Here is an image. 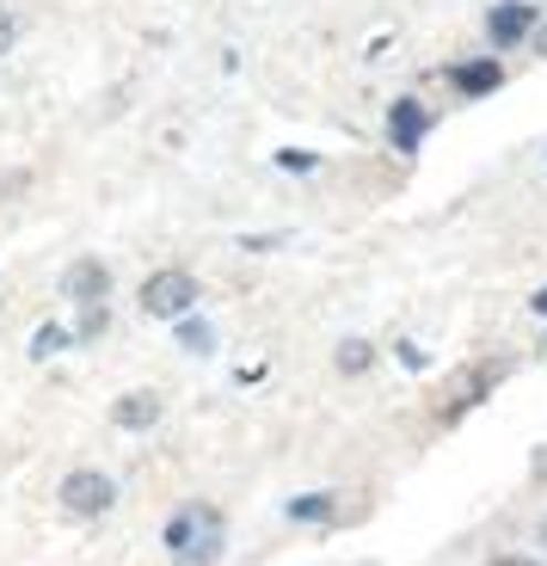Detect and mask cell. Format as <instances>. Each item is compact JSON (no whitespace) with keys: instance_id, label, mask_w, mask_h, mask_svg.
Listing matches in <instances>:
<instances>
[{"instance_id":"ac0fdd59","label":"cell","mask_w":547,"mask_h":566,"mask_svg":"<svg viewBox=\"0 0 547 566\" xmlns=\"http://www.w3.org/2000/svg\"><path fill=\"white\" fill-rule=\"evenodd\" d=\"M541 542H547V517H541Z\"/></svg>"},{"instance_id":"277c9868","label":"cell","mask_w":547,"mask_h":566,"mask_svg":"<svg viewBox=\"0 0 547 566\" xmlns=\"http://www.w3.org/2000/svg\"><path fill=\"white\" fill-rule=\"evenodd\" d=\"M62 296H69L74 308H105V296H112V271H105V259H74L69 277H62Z\"/></svg>"},{"instance_id":"2e32d148","label":"cell","mask_w":547,"mask_h":566,"mask_svg":"<svg viewBox=\"0 0 547 566\" xmlns=\"http://www.w3.org/2000/svg\"><path fill=\"white\" fill-rule=\"evenodd\" d=\"M535 314H547V290H541V296H535Z\"/></svg>"},{"instance_id":"3957f363","label":"cell","mask_w":547,"mask_h":566,"mask_svg":"<svg viewBox=\"0 0 547 566\" xmlns=\"http://www.w3.org/2000/svg\"><path fill=\"white\" fill-rule=\"evenodd\" d=\"M56 499H62L69 517H105L112 499H117V486H112V474H98V468H74L69 481L56 486Z\"/></svg>"},{"instance_id":"52a82bcc","label":"cell","mask_w":547,"mask_h":566,"mask_svg":"<svg viewBox=\"0 0 547 566\" xmlns=\"http://www.w3.org/2000/svg\"><path fill=\"white\" fill-rule=\"evenodd\" d=\"M112 419L124 424V431H148V424L160 419V395H155V388H136V395H124L112 407Z\"/></svg>"},{"instance_id":"7c38bea8","label":"cell","mask_w":547,"mask_h":566,"mask_svg":"<svg viewBox=\"0 0 547 566\" xmlns=\"http://www.w3.org/2000/svg\"><path fill=\"white\" fill-rule=\"evenodd\" d=\"M69 345V333L62 326H38V339H31V357H50V352H62Z\"/></svg>"},{"instance_id":"ba28073f","label":"cell","mask_w":547,"mask_h":566,"mask_svg":"<svg viewBox=\"0 0 547 566\" xmlns=\"http://www.w3.org/2000/svg\"><path fill=\"white\" fill-rule=\"evenodd\" d=\"M388 136H393V148H419V136H424V105L419 99H400L388 112Z\"/></svg>"},{"instance_id":"8fae6325","label":"cell","mask_w":547,"mask_h":566,"mask_svg":"<svg viewBox=\"0 0 547 566\" xmlns=\"http://www.w3.org/2000/svg\"><path fill=\"white\" fill-rule=\"evenodd\" d=\"M179 345H185V352H210L215 333H210L203 321H185V326H179Z\"/></svg>"},{"instance_id":"7a4b0ae2","label":"cell","mask_w":547,"mask_h":566,"mask_svg":"<svg viewBox=\"0 0 547 566\" xmlns=\"http://www.w3.org/2000/svg\"><path fill=\"white\" fill-rule=\"evenodd\" d=\"M197 296H203V283L191 277V271H155V277L141 283V314L148 321H185V314L197 308Z\"/></svg>"},{"instance_id":"9c48e42d","label":"cell","mask_w":547,"mask_h":566,"mask_svg":"<svg viewBox=\"0 0 547 566\" xmlns=\"http://www.w3.org/2000/svg\"><path fill=\"white\" fill-rule=\"evenodd\" d=\"M290 517H295V524H338V517H345V499H338V493L290 499Z\"/></svg>"},{"instance_id":"30bf717a","label":"cell","mask_w":547,"mask_h":566,"mask_svg":"<svg viewBox=\"0 0 547 566\" xmlns=\"http://www.w3.org/2000/svg\"><path fill=\"white\" fill-rule=\"evenodd\" d=\"M369 357H376V352H369L364 339H351V345H338V369H345V376H364V369H369Z\"/></svg>"},{"instance_id":"5b68a950","label":"cell","mask_w":547,"mask_h":566,"mask_svg":"<svg viewBox=\"0 0 547 566\" xmlns=\"http://www.w3.org/2000/svg\"><path fill=\"white\" fill-rule=\"evenodd\" d=\"M529 31H535V7H529V0H505V7H492V19H486V38L498 43V50H517Z\"/></svg>"},{"instance_id":"5bb4252c","label":"cell","mask_w":547,"mask_h":566,"mask_svg":"<svg viewBox=\"0 0 547 566\" xmlns=\"http://www.w3.org/2000/svg\"><path fill=\"white\" fill-rule=\"evenodd\" d=\"M13 43H19V19L7 13V7H0V56H7V50H13Z\"/></svg>"},{"instance_id":"e0dca14e","label":"cell","mask_w":547,"mask_h":566,"mask_svg":"<svg viewBox=\"0 0 547 566\" xmlns=\"http://www.w3.org/2000/svg\"><path fill=\"white\" fill-rule=\"evenodd\" d=\"M535 468H541V474H547V455H541V462H535Z\"/></svg>"},{"instance_id":"6da1fadb","label":"cell","mask_w":547,"mask_h":566,"mask_svg":"<svg viewBox=\"0 0 547 566\" xmlns=\"http://www.w3.org/2000/svg\"><path fill=\"white\" fill-rule=\"evenodd\" d=\"M228 548V517L215 505H203V499H191V505L172 511L167 524V554L179 566H215Z\"/></svg>"},{"instance_id":"8992f818","label":"cell","mask_w":547,"mask_h":566,"mask_svg":"<svg viewBox=\"0 0 547 566\" xmlns=\"http://www.w3.org/2000/svg\"><path fill=\"white\" fill-rule=\"evenodd\" d=\"M450 81H455V93H462V99H486V93H498V86H505V69H498V56H492V62H462Z\"/></svg>"},{"instance_id":"4fadbf2b","label":"cell","mask_w":547,"mask_h":566,"mask_svg":"<svg viewBox=\"0 0 547 566\" xmlns=\"http://www.w3.org/2000/svg\"><path fill=\"white\" fill-rule=\"evenodd\" d=\"M112 326V308H81V339H105Z\"/></svg>"},{"instance_id":"9a60e30c","label":"cell","mask_w":547,"mask_h":566,"mask_svg":"<svg viewBox=\"0 0 547 566\" xmlns=\"http://www.w3.org/2000/svg\"><path fill=\"white\" fill-rule=\"evenodd\" d=\"M486 566H541V560H529V554H492Z\"/></svg>"}]
</instances>
